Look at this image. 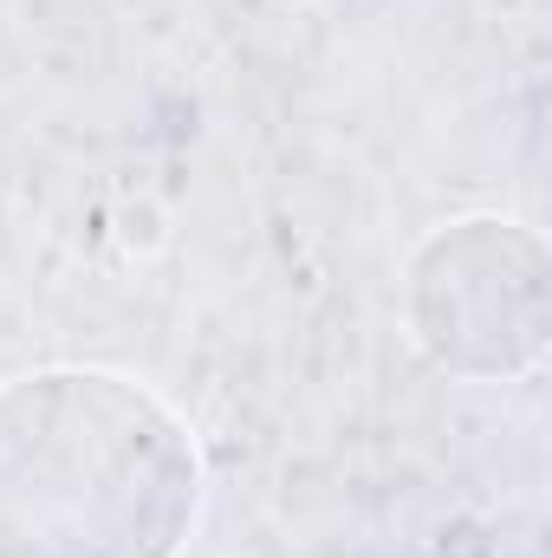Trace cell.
Here are the masks:
<instances>
[{
    "instance_id": "obj_1",
    "label": "cell",
    "mask_w": 552,
    "mask_h": 558,
    "mask_svg": "<svg viewBox=\"0 0 552 558\" xmlns=\"http://www.w3.org/2000/svg\"><path fill=\"white\" fill-rule=\"evenodd\" d=\"M202 507L195 435L131 377L0 390V558H176Z\"/></svg>"
}]
</instances>
